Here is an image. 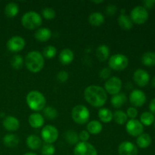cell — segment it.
<instances>
[{"label":"cell","instance_id":"obj_28","mask_svg":"<svg viewBox=\"0 0 155 155\" xmlns=\"http://www.w3.org/2000/svg\"><path fill=\"white\" fill-rule=\"evenodd\" d=\"M98 117L103 123H110L113 120V113L108 108L103 107L98 110Z\"/></svg>","mask_w":155,"mask_h":155},{"label":"cell","instance_id":"obj_22","mask_svg":"<svg viewBox=\"0 0 155 155\" xmlns=\"http://www.w3.org/2000/svg\"><path fill=\"white\" fill-rule=\"evenodd\" d=\"M127 102V96L124 93H118L113 95L110 99L111 105L115 108H120Z\"/></svg>","mask_w":155,"mask_h":155},{"label":"cell","instance_id":"obj_14","mask_svg":"<svg viewBox=\"0 0 155 155\" xmlns=\"http://www.w3.org/2000/svg\"><path fill=\"white\" fill-rule=\"evenodd\" d=\"M138 153L136 145L130 142H124L118 146L119 155H138Z\"/></svg>","mask_w":155,"mask_h":155},{"label":"cell","instance_id":"obj_23","mask_svg":"<svg viewBox=\"0 0 155 155\" xmlns=\"http://www.w3.org/2000/svg\"><path fill=\"white\" fill-rule=\"evenodd\" d=\"M89 24L94 27L101 26L104 22V17L100 12H93L89 16Z\"/></svg>","mask_w":155,"mask_h":155},{"label":"cell","instance_id":"obj_33","mask_svg":"<svg viewBox=\"0 0 155 155\" xmlns=\"http://www.w3.org/2000/svg\"><path fill=\"white\" fill-rule=\"evenodd\" d=\"M65 139L71 145H77L79 141V136L74 130H68L65 133Z\"/></svg>","mask_w":155,"mask_h":155},{"label":"cell","instance_id":"obj_44","mask_svg":"<svg viewBox=\"0 0 155 155\" xmlns=\"http://www.w3.org/2000/svg\"><path fill=\"white\" fill-rule=\"evenodd\" d=\"M143 4L145 5V8H151L154 6L155 5V0H146V1L143 2Z\"/></svg>","mask_w":155,"mask_h":155},{"label":"cell","instance_id":"obj_8","mask_svg":"<svg viewBox=\"0 0 155 155\" xmlns=\"http://www.w3.org/2000/svg\"><path fill=\"white\" fill-rule=\"evenodd\" d=\"M42 139L46 144H52L58 138V130L52 125H46L41 132Z\"/></svg>","mask_w":155,"mask_h":155},{"label":"cell","instance_id":"obj_4","mask_svg":"<svg viewBox=\"0 0 155 155\" xmlns=\"http://www.w3.org/2000/svg\"><path fill=\"white\" fill-rule=\"evenodd\" d=\"M42 23V19L39 14L37 12L30 11L26 12L21 18V24L23 27L28 30H34L41 26Z\"/></svg>","mask_w":155,"mask_h":155},{"label":"cell","instance_id":"obj_48","mask_svg":"<svg viewBox=\"0 0 155 155\" xmlns=\"http://www.w3.org/2000/svg\"><path fill=\"white\" fill-rule=\"evenodd\" d=\"M102 0H100V1H93V3H95V4H98V3H102Z\"/></svg>","mask_w":155,"mask_h":155},{"label":"cell","instance_id":"obj_34","mask_svg":"<svg viewBox=\"0 0 155 155\" xmlns=\"http://www.w3.org/2000/svg\"><path fill=\"white\" fill-rule=\"evenodd\" d=\"M43 114L45 116V118L48 120H54L55 118L58 117V114L57 110L55 108L52 107H45V108L43 109Z\"/></svg>","mask_w":155,"mask_h":155},{"label":"cell","instance_id":"obj_16","mask_svg":"<svg viewBox=\"0 0 155 155\" xmlns=\"http://www.w3.org/2000/svg\"><path fill=\"white\" fill-rule=\"evenodd\" d=\"M3 127L8 131H16L20 127V122L13 116L6 117L3 120Z\"/></svg>","mask_w":155,"mask_h":155},{"label":"cell","instance_id":"obj_1","mask_svg":"<svg viewBox=\"0 0 155 155\" xmlns=\"http://www.w3.org/2000/svg\"><path fill=\"white\" fill-rule=\"evenodd\" d=\"M84 98L93 107H102L107 101V92L101 86L92 85L85 89Z\"/></svg>","mask_w":155,"mask_h":155},{"label":"cell","instance_id":"obj_31","mask_svg":"<svg viewBox=\"0 0 155 155\" xmlns=\"http://www.w3.org/2000/svg\"><path fill=\"white\" fill-rule=\"evenodd\" d=\"M113 118L115 122L120 125H123V124L127 123V114L124 112L123 110H116L114 113L113 114Z\"/></svg>","mask_w":155,"mask_h":155},{"label":"cell","instance_id":"obj_11","mask_svg":"<svg viewBox=\"0 0 155 155\" xmlns=\"http://www.w3.org/2000/svg\"><path fill=\"white\" fill-rule=\"evenodd\" d=\"M127 132L132 136H139L143 133L144 127L142 123L136 119H131L127 121L126 126Z\"/></svg>","mask_w":155,"mask_h":155},{"label":"cell","instance_id":"obj_6","mask_svg":"<svg viewBox=\"0 0 155 155\" xmlns=\"http://www.w3.org/2000/svg\"><path fill=\"white\" fill-rule=\"evenodd\" d=\"M129 60L123 54H115L110 58L108 64L110 69L114 71H123L128 66Z\"/></svg>","mask_w":155,"mask_h":155},{"label":"cell","instance_id":"obj_45","mask_svg":"<svg viewBox=\"0 0 155 155\" xmlns=\"http://www.w3.org/2000/svg\"><path fill=\"white\" fill-rule=\"evenodd\" d=\"M149 109L151 110V113L155 114V98L152 99L149 104Z\"/></svg>","mask_w":155,"mask_h":155},{"label":"cell","instance_id":"obj_29","mask_svg":"<svg viewBox=\"0 0 155 155\" xmlns=\"http://www.w3.org/2000/svg\"><path fill=\"white\" fill-rule=\"evenodd\" d=\"M19 12L18 5L15 2H10L6 5L5 8V14L8 18H14L16 16Z\"/></svg>","mask_w":155,"mask_h":155},{"label":"cell","instance_id":"obj_43","mask_svg":"<svg viewBox=\"0 0 155 155\" xmlns=\"http://www.w3.org/2000/svg\"><path fill=\"white\" fill-rule=\"evenodd\" d=\"M89 136L90 135L86 130H83L80 132V135H79V139H80L82 142H87L89 139Z\"/></svg>","mask_w":155,"mask_h":155},{"label":"cell","instance_id":"obj_3","mask_svg":"<svg viewBox=\"0 0 155 155\" xmlns=\"http://www.w3.org/2000/svg\"><path fill=\"white\" fill-rule=\"evenodd\" d=\"M27 103L31 110L40 111L45 107L46 100L45 96L39 91H30L27 95Z\"/></svg>","mask_w":155,"mask_h":155},{"label":"cell","instance_id":"obj_18","mask_svg":"<svg viewBox=\"0 0 155 155\" xmlns=\"http://www.w3.org/2000/svg\"><path fill=\"white\" fill-rule=\"evenodd\" d=\"M35 38L39 42H47L51 36V31L50 29L42 27L38 29L34 34Z\"/></svg>","mask_w":155,"mask_h":155},{"label":"cell","instance_id":"obj_38","mask_svg":"<svg viewBox=\"0 0 155 155\" xmlns=\"http://www.w3.org/2000/svg\"><path fill=\"white\" fill-rule=\"evenodd\" d=\"M42 16L46 20H52L55 17V12L51 8H45L42 10Z\"/></svg>","mask_w":155,"mask_h":155},{"label":"cell","instance_id":"obj_37","mask_svg":"<svg viewBox=\"0 0 155 155\" xmlns=\"http://www.w3.org/2000/svg\"><path fill=\"white\" fill-rule=\"evenodd\" d=\"M41 152L42 155H54L55 153V148L51 144H46L42 145Z\"/></svg>","mask_w":155,"mask_h":155},{"label":"cell","instance_id":"obj_40","mask_svg":"<svg viewBox=\"0 0 155 155\" xmlns=\"http://www.w3.org/2000/svg\"><path fill=\"white\" fill-rule=\"evenodd\" d=\"M127 115L130 119H135L138 115V110L136 107H130L127 109Z\"/></svg>","mask_w":155,"mask_h":155},{"label":"cell","instance_id":"obj_32","mask_svg":"<svg viewBox=\"0 0 155 155\" xmlns=\"http://www.w3.org/2000/svg\"><path fill=\"white\" fill-rule=\"evenodd\" d=\"M140 120L142 125L151 126L154 122V116L151 112H144L141 115Z\"/></svg>","mask_w":155,"mask_h":155},{"label":"cell","instance_id":"obj_15","mask_svg":"<svg viewBox=\"0 0 155 155\" xmlns=\"http://www.w3.org/2000/svg\"><path fill=\"white\" fill-rule=\"evenodd\" d=\"M133 80L135 83L139 86H146L150 80V76L146 71L143 69H138L136 70L133 74Z\"/></svg>","mask_w":155,"mask_h":155},{"label":"cell","instance_id":"obj_12","mask_svg":"<svg viewBox=\"0 0 155 155\" xmlns=\"http://www.w3.org/2000/svg\"><path fill=\"white\" fill-rule=\"evenodd\" d=\"M25 46V40L20 36H12L7 42V48L12 52H18L24 49Z\"/></svg>","mask_w":155,"mask_h":155},{"label":"cell","instance_id":"obj_42","mask_svg":"<svg viewBox=\"0 0 155 155\" xmlns=\"http://www.w3.org/2000/svg\"><path fill=\"white\" fill-rule=\"evenodd\" d=\"M117 8L116 5H109L107 6V8H106L105 12L107 15L112 16V15H115V13L117 12Z\"/></svg>","mask_w":155,"mask_h":155},{"label":"cell","instance_id":"obj_24","mask_svg":"<svg viewBox=\"0 0 155 155\" xmlns=\"http://www.w3.org/2000/svg\"><path fill=\"white\" fill-rule=\"evenodd\" d=\"M96 56L101 61H105L110 55V49L105 45H101L96 48Z\"/></svg>","mask_w":155,"mask_h":155},{"label":"cell","instance_id":"obj_47","mask_svg":"<svg viewBox=\"0 0 155 155\" xmlns=\"http://www.w3.org/2000/svg\"><path fill=\"white\" fill-rule=\"evenodd\" d=\"M24 155H37V154H36L35 153H33V152H28V153H26V154H24Z\"/></svg>","mask_w":155,"mask_h":155},{"label":"cell","instance_id":"obj_10","mask_svg":"<svg viewBox=\"0 0 155 155\" xmlns=\"http://www.w3.org/2000/svg\"><path fill=\"white\" fill-rule=\"evenodd\" d=\"M74 154V155H98V152L92 144L87 142H81L76 145Z\"/></svg>","mask_w":155,"mask_h":155},{"label":"cell","instance_id":"obj_7","mask_svg":"<svg viewBox=\"0 0 155 155\" xmlns=\"http://www.w3.org/2000/svg\"><path fill=\"white\" fill-rule=\"evenodd\" d=\"M130 18L133 23L137 24H142L148 20V12L143 6H136L130 13Z\"/></svg>","mask_w":155,"mask_h":155},{"label":"cell","instance_id":"obj_17","mask_svg":"<svg viewBox=\"0 0 155 155\" xmlns=\"http://www.w3.org/2000/svg\"><path fill=\"white\" fill-rule=\"evenodd\" d=\"M28 122L30 127L35 129H38L43 126L45 120H44V117H42V115H41L40 114L33 113L29 116Z\"/></svg>","mask_w":155,"mask_h":155},{"label":"cell","instance_id":"obj_39","mask_svg":"<svg viewBox=\"0 0 155 155\" xmlns=\"http://www.w3.org/2000/svg\"><path fill=\"white\" fill-rule=\"evenodd\" d=\"M68 73L65 71H61L60 72H58V74H57V79L61 83H64L67 80H68Z\"/></svg>","mask_w":155,"mask_h":155},{"label":"cell","instance_id":"obj_25","mask_svg":"<svg viewBox=\"0 0 155 155\" xmlns=\"http://www.w3.org/2000/svg\"><path fill=\"white\" fill-rule=\"evenodd\" d=\"M102 124L98 120H92L87 124V132L89 134L98 135L102 130Z\"/></svg>","mask_w":155,"mask_h":155},{"label":"cell","instance_id":"obj_27","mask_svg":"<svg viewBox=\"0 0 155 155\" xmlns=\"http://www.w3.org/2000/svg\"><path fill=\"white\" fill-rule=\"evenodd\" d=\"M138 146L141 148H146L150 146L151 144V137L150 135L147 133H142L140 136H138L136 140Z\"/></svg>","mask_w":155,"mask_h":155},{"label":"cell","instance_id":"obj_19","mask_svg":"<svg viewBox=\"0 0 155 155\" xmlns=\"http://www.w3.org/2000/svg\"><path fill=\"white\" fill-rule=\"evenodd\" d=\"M58 58L61 63L63 64H69L73 61L74 58V52L69 48H64L61 51Z\"/></svg>","mask_w":155,"mask_h":155},{"label":"cell","instance_id":"obj_41","mask_svg":"<svg viewBox=\"0 0 155 155\" xmlns=\"http://www.w3.org/2000/svg\"><path fill=\"white\" fill-rule=\"evenodd\" d=\"M110 74H111V71H110V68H103V69L100 71L99 76L101 78L104 79V80H107V79H109Z\"/></svg>","mask_w":155,"mask_h":155},{"label":"cell","instance_id":"obj_2","mask_svg":"<svg viewBox=\"0 0 155 155\" xmlns=\"http://www.w3.org/2000/svg\"><path fill=\"white\" fill-rule=\"evenodd\" d=\"M25 64L27 68L30 72H39L43 68L45 64L43 55L39 51H30L26 56Z\"/></svg>","mask_w":155,"mask_h":155},{"label":"cell","instance_id":"obj_9","mask_svg":"<svg viewBox=\"0 0 155 155\" xmlns=\"http://www.w3.org/2000/svg\"><path fill=\"white\" fill-rule=\"evenodd\" d=\"M104 90L112 95L120 93L122 89V81L117 77H112L107 79L104 83Z\"/></svg>","mask_w":155,"mask_h":155},{"label":"cell","instance_id":"obj_35","mask_svg":"<svg viewBox=\"0 0 155 155\" xmlns=\"http://www.w3.org/2000/svg\"><path fill=\"white\" fill-rule=\"evenodd\" d=\"M11 64H12V68L15 70H19L22 68L23 64H24V60L23 58L19 54H15L13 56L11 61Z\"/></svg>","mask_w":155,"mask_h":155},{"label":"cell","instance_id":"obj_13","mask_svg":"<svg viewBox=\"0 0 155 155\" xmlns=\"http://www.w3.org/2000/svg\"><path fill=\"white\" fill-rule=\"evenodd\" d=\"M130 101L135 107H142L146 101V95L139 89H135L130 93Z\"/></svg>","mask_w":155,"mask_h":155},{"label":"cell","instance_id":"obj_46","mask_svg":"<svg viewBox=\"0 0 155 155\" xmlns=\"http://www.w3.org/2000/svg\"><path fill=\"white\" fill-rule=\"evenodd\" d=\"M151 85H152L153 87H155V77L151 80Z\"/></svg>","mask_w":155,"mask_h":155},{"label":"cell","instance_id":"obj_20","mask_svg":"<svg viewBox=\"0 0 155 155\" xmlns=\"http://www.w3.org/2000/svg\"><path fill=\"white\" fill-rule=\"evenodd\" d=\"M27 145L29 148L32 150H37L42 145V140L39 136L36 135H31L27 138Z\"/></svg>","mask_w":155,"mask_h":155},{"label":"cell","instance_id":"obj_21","mask_svg":"<svg viewBox=\"0 0 155 155\" xmlns=\"http://www.w3.org/2000/svg\"><path fill=\"white\" fill-rule=\"evenodd\" d=\"M117 22L121 28L127 30H130L133 25V23L130 17L128 16V15H124V14H122V15H120L118 17Z\"/></svg>","mask_w":155,"mask_h":155},{"label":"cell","instance_id":"obj_49","mask_svg":"<svg viewBox=\"0 0 155 155\" xmlns=\"http://www.w3.org/2000/svg\"><path fill=\"white\" fill-rule=\"evenodd\" d=\"M154 127H155V124H154Z\"/></svg>","mask_w":155,"mask_h":155},{"label":"cell","instance_id":"obj_30","mask_svg":"<svg viewBox=\"0 0 155 155\" xmlns=\"http://www.w3.org/2000/svg\"><path fill=\"white\" fill-rule=\"evenodd\" d=\"M142 62L145 66H154L155 65V52L148 51L143 54L142 57Z\"/></svg>","mask_w":155,"mask_h":155},{"label":"cell","instance_id":"obj_5","mask_svg":"<svg viewBox=\"0 0 155 155\" xmlns=\"http://www.w3.org/2000/svg\"><path fill=\"white\" fill-rule=\"evenodd\" d=\"M71 117L74 122L80 124V125H83L89 121V117H90V113H89V109L86 106L79 104V105L75 106L72 109Z\"/></svg>","mask_w":155,"mask_h":155},{"label":"cell","instance_id":"obj_26","mask_svg":"<svg viewBox=\"0 0 155 155\" xmlns=\"http://www.w3.org/2000/svg\"><path fill=\"white\" fill-rule=\"evenodd\" d=\"M2 142L4 145L8 148H14L17 146L20 142L18 136L14 134H7L3 137Z\"/></svg>","mask_w":155,"mask_h":155},{"label":"cell","instance_id":"obj_36","mask_svg":"<svg viewBox=\"0 0 155 155\" xmlns=\"http://www.w3.org/2000/svg\"><path fill=\"white\" fill-rule=\"evenodd\" d=\"M57 54V49L53 45H48L45 47L42 51V55L46 58H52Z\"/></svg>","mask_w":155,"mask_h":155}]
</instances>
